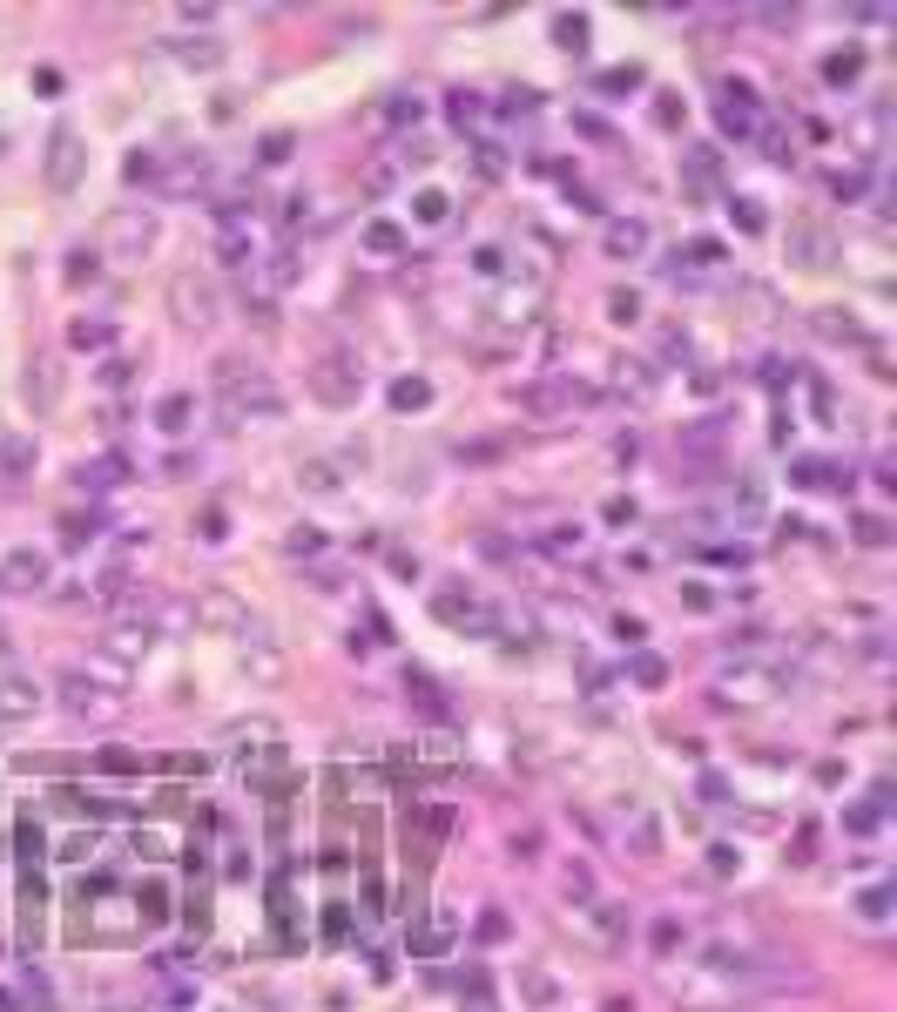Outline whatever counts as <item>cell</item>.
<instances>
[{"label": "cell", "instance_id": "cell-1", "mask_svg": "<svg viewBox=\"0 0 897 1012\" xmlns=\"http://www.w3.org/2000/svg\"><path fill=\"white\" fill-rule=\"evenodd\" d=\"M216 385H223L229 412H263V419H277V412H284L277 385L263 378V371H244V358H216Z\"/></svg>", "mask_w": 897, "mask_h": 1012}, {"label": "cell", "instance_id": "cell-2", "mask_svg": "<svg viewBox=\"0 0 897 1012\" xmlns=\"http://www.w3.org/2000/svg\"><path fill=\"white\" fill-rule=\"evenodd\" d=\"M155 244V216L142 210H115L108 216V230H102V257H142V250Z\"/></svg>", "mask_w": 897, "mask_h": 1012}, {"label": "cell", "instance_id": "cell-3", "mask_svg": "<svg viewBox=\"0 0 897 1012\" xmlns=\"http://www.w3.org/2000/svg\"><path fill=\"white\" fill-rule=\"evenodd\" d=\"M81 183V142H75V129H54V142H47V189H75Z\"/></svg>", "mask_w": 897, "mask_h": 1012}, {"label": "cell", "instance_id": "cell-4", "mask_svg": "<svg viewBox=\"0 0 897 1012\" xmlns=\"http://www.w3.org/2000/svg\"><path fill=\"white\" fill-rule=\"evenodd\" d=\"M169 297H176V318H183V324H210L216 318V291H210V284H196V277H176Z\"/></svg>", "mask_w": 897, "mask_h": 1012}, {"label": "cell", "instance_id": "cell-5", "mask_svg": "<svg viewBox=\"0 0 897 1012\" xmlns=\"http://www.w3.org/2000/svg\"><path fill=\"white\" fill-rule=\"evenodd\" d=\"M776 695V668H735L722 682V702H769Z\"/></svg>", "mask_w": 897, "mask_h": 1012}, {"label": "cell", "instance_id": "cell-6", "mask_svg": "<svg viewBox=\"0 0 897 1012\" xmlns=\"http://www.w3.org/2000/svg\"><path fill=\"white\" fill-rule=\"evenodd\" d=\"M601 244H608V257H641L648 250V223L641 216H614L608 230H601Z\"/></svg>", "mask_w": 897, "mask_h": 1012}, {"label": "cell", "instance_id": "cell-7", "mask_svg": "<svg viewBox=\"0 0 897 1012\" xmlns=\"http://www.w3.org/2000/svg\"><path fill=\"white\" fill-rule=\"evenodd\" d=\"M0 581H7V587H41V581H47V553H34V547L7 553V568H0Z\"/></svg>", "mask_w": 897, "mask_h": 1012}, {"label": "cell", "instance_id": "cell-8", "mask_svg": "<svg viewBox=\"0 0 897 1012\" xmlns=\"http://www.w3.org/2000/svg\"><path fill=\"white\" fill-rule=\"evenodd\" d=\"M574 399H580L574 385H527V392H519V405H527V412H540V419L567 412V405H574Z\"/></svg>", "mask_w": 897, "mask_h": 1012}, {"label": "cell", "instance_id": "cell-9", "mask_svg": "<svg viewBox=\"0 0 897 1012\" xmlns=\"http://www.w3.org/2000/svg\"><path fill=\"white\" fill-rule=\"evenodd\" d=\"M34 702H41V689H34V682H21V675H7V682H0V722L34 716Z\"/></svg>", "mask_w": 897, "mask_h": 1012}, {"label": "cell", "instance_id": "cell-10", "mask_svg": "<svg viewBox=\"0 0 897 1012\" xmlns=\"http://www.w3.org/2000/svg\"><path fill=\"white\" fill-rule=\"evenodd\" d=\"M722 129H729V136H756V95H749L743 81H735L729 102H722Z\"/></svg>", "mask_w": 897, "mask_h": 1012}, {"label": "cell", "instance_id": "cell-11", "mask_svg": "<svg viewBox=\"0 0 897 1012\" xmlns=\"http://www.w3.org/2000/svg\"><path fill=\"white\" fill-rule=\"evenodd\" d=\"M311 385H318V399H331V405H351V399H358V371H337V358H331V365H318V378H311Z\"/></svg>", "mask_w": 897, "mask_h": 1012}, {"label": "cell", "instance_id": "cell-12", "mask_svg": "<svg viewBox=\"0 0 897 1012\" xmlns=\"http://www.w3.org/2000/svg\"><path fill=\"white\" fill-rule=\"evenodd\" d=\"M405 695H411L419 709H426L432 722H445V716H453V709H445V695H439V682H432L426 668H411V675H405Z\"/></svg>", "mask_w": 897, "mask_h": 1012}, {"label": "cell", "instance_id": "cell-13", "mask_svg": "<svg viewBox=\"0 0 897 1012\" xmlns=\"http://www.w3.org/2000/svg\"><path fill=\"white\" fill-rule=\"evenodd\" d=\"M553 47H567V54H587V14H561V21H553Z\"/></svg>", "mask_w": 897, "mask_h": 1012}, {"label": "cell", "instance_id": "cell-14", "mask_svg": "<svg viewBox=\"0 0 897 1012\" xmlns=\"http://www.w3.org/2000/svg\"><path fill=\"white\" fill-rule=\"evenodd\" d=\"M122 479H129V460H102V466H88V473H81V486L108 493V486H122Z\"/></svg>", "mask_w": 897, "mask_h": 1012}, {"label": "cell", "instance_id": "cell-15", "mask_svg": "<svg viewBox=\"0 0 897 1012\" xmlns=\"http://www.w3.org/2000/svg\"><path fill=\"white\" fill-rule=\"evenodd\" d=\"M864 75V54H830V62H823V81H830V88H843V81H857Z\"/></svg>", "mask_w": 897, "mask_h": 1012}, {"label": "cell", "instance_id": "cell-16", "mask_svg": "<svg viewBox=\"0 0 897 1012\" xmlns=\"http://www.w3.org/2000/svg\"><path fill=\"white\" fill-rule=\"evenodd\" d=\"M426 399H432L426 378H398V385H392V405H398V412H411V405H426Z\"/></svg>", "mask_w": 897, "mask_h": 1012}, {"label": "cell", "instance_id": "cell-17", "mask_svg": "<svg viewBox=\"0 0 897 1012\" xmlns=\"http://www.w3.org/2000/svg\"><path fill=\"white\" fill-rule=\"evenodd\" d=\"M155 426H162V432H183V426H189V399H183V392H169V399H162Z\"/></svg>", "mask_w": 897, "mask_h": 1012}, {"label": "cell", "instance_id": "cell-18", "mask_svg": "<svg viewBox=\"0 0 897 1012\" xmlns=\"http://www.w3.org/2000/svg\"><path fill=\"white\" fill-rule=\"evenodd\" d=\"M627 675H635L641 689H661V675H669V668H661V655H635V661H627Z\"/></svg>", "mask_w": 897, "mask_h": 1012}, {"label": "cell", "instance_id": "cell-19", "mask_svg": "<svg viewBox=\"0 0 897 1012\" xmlns=\"http://www.w3.org/2000/svg\"><path fill=\"white\" fill-rule=\"evenodd\" d=\"M857 911H864L870 925H884L891 918V884H877V891H864V898H857Z\"/></svg>", "mask_w": 897, "mask_h": 1012}, {"label": "cell", "instance_id": "cell-20", "mask_svg": "<svg viewBox=\"0 0 897 1012\" xmlns=\"http://www.w3.org/2000/svg\"><path fill=\"white\" fill-rule=\"evenodd\" d=\"M68 337H75L81 352H102V344H108V337H115V331H108V324H102V318H95V324H88V318H81V324H75V331H68Z\"/></svg>", "mask_w": 897, "mask_h": 1012}, {"label": "cell", "instance_id": "cell-21", "mask_svg": "<svg viewBox=\"0 0 897 1012\" xmlns=\"http://www.w3.org/2000/svg\"><path fill=\"white\" fill-rule=\"evenodd\" d=\"M594 88H601V95H627V88H641V68H608Z\"/></svg>", "mask_w": 897, "mask_h": 1012}, {"label": "cell", "instance_id": "cell-22", "mask_svg": "<svg viewBox=\"0 0 897 1012\" xmlns=\"http://www.w3.org/2000/svg\"><path fill=\"white\" fill-rule=\"evenodd\" d=\"M398 244H405V236H398V223H371V230H365V250H378V257H392Z\"/></svg>", "mask_w": 897, "mask_h": 1012}, {"label": "cell", "instance_id": "cell-23", "mask_svg": "<svg viewBox=\"0 0 897 1012\" xmlns=\"http://www.w3.org/2000/svg\"><path fill=\"white\" fill-rule=\"evenodd\" d=\"M729 216H735V230H749V236L762 230V210H756V196H735V203H729Z\"/></svg>", "mask_w": 897, "mask_h": 1012}, {"label": "cell", "instance_id": "cell-24", "mask_svg": "<svg viewBox=\"0 0 897 1012\" xmlns=\"http://www.w3.org/2000/svg\"><path fill=\"white\" fill-rule=\"evenodd\" d=\"M419 115H426V108H419V95H411V102H405V95H398V102H392V108H385V122H392V129H405V122H419Z\"/></svg>", "mask_w": 897, "mask_h": 1012}, {"label": "cell", "instance_id": "cell-25", "mask_svg": "<svg viewBox=\"0 0 897 1012\" xmlns=\"http://www.w3.org/2000/svg\"><path fill=\"white\" fill-rule=\"evenodd\" d=\"M830 189H836L843 203H857V196H864V176H857V169H836V176H830Z\"/></svg>", "mask_w": 897, "mask_h": 1012}, {"label": "cell", "instance_id": "cell-26", "mask_svg": "<svg viewBox=\"0 0 897 1012\" xmlns=\"http://www.w3.org/2000/svg\"><path fill=\"white\" fill-rule=\"evenodd\" d=\"M196 614H210V621H244V614H237V601H229V594H210V601H203Z\"/></svg>", "mask_w": 897, "mask_h": 1012}, {"label": "cell", "instance_id": "cell-27", "mask_svg": "<svg viewBox=\"0 0 897 1012\" xmlns=\"http://www.w3.org/2000/svg\"><path fill=\"white\" fill-rule=\"evenodd\" d=\"M857 540H864V547H884V540H891V527H884L877 513H864V520H857Z\"/></svg>", "mask_w": 897, "mask_h": 1012}, {"label": "cell", "instance_id": "cell-28", "mask_svg": "<svg viewBox=\"0 0 897 1012\" xmlns=\"http://www.w3.org/2000/svg\"><path fill=\"white\" fill-rule=\"evenodd\" d=\"M304 486H311V493H337V473L318 460V466H304Z\"/></svg>", "mask_w": 897, "mask_h": 1012}, {"label": "cell", "instance_id": "cell-29", "mask_svg": "<svg viewBox=\"0 0 897 1012\" xmlns=\"http://www.w3.org/2000/svg\"><path fill=\"white\" fill-rule=\"evenodd\" d=\"M675 945H682V925H675V918H661V925H654V951H661V958H669V951Z\"/></svg>", "mask_w": 897, "mask_h": 1012}, {"label": "cell", "instance_id": "cell-30", "mask_svg": "<svg viewBox=\"0 0 897 1012\" xmlns=\"http://www.w3.org/2000/svg\"><path fill=\"white\" fill-rule=\"evenodd\" d=\"M608 318H621V324H627V318H641V304H635V291H614V297H608Z\"/></svg>", "mask_w": 897, "mask_h": 1012}, {"label": "cell", "instance_id": "cell-31", "mask_svg": "<svg viewBox=\"0 0 897 1012\" xmlns=\"http://www.w3.org/2000/svg\"><path fill=\"white\" fill-rule=\"evenodd\" d=\"M155 169H162L155 155H129V183H155Z\"/></svg>", "mask_w": 897, "mask_h": 1012}, {"label": "cell", "instance_id": "cell-32", "mask_svg": "<svg viewBox=\"0 0 897 1012\" xmlns=\"http://www.w3.org/2000/svg\"><path fill=\"white\" fill-rule=\"evenodd\" d=\"M95 257H102V250H75V263H68V284H81V277H95Z\"/></svg>", "mask_w": 897, "mask_h": 1012}, {"label": "cell", "instance_id": "cell-33", "mask_svg": "<svg viewBox=\"0 0 897 1012\" xmlns=\"http://www.w3.org/2000/svg\"><path fill=\"white\" fill-rule=\"evenodd\" d=\"M257 155H263V162H284V155H290V136H284V129H277V136H263Z\"/></svg>", "mask_w": 897, "mask_h": 1012}, {"label": "cell", "instance_id": "cell-34", "mask_svg": "<svg viewBox=\"0 0 897 1012\" xmlns=\"http://www.w3.org/2000/svg\"><path fill=\"white\" fill-rule=\"evenodd\" d=\"M419 216H426V223H445V196H439V189H426V196H419Z\"/></svg>", "mask_w": 897, "mask_h": 1012}, {"label": "cell", "instance_id": "cell-35", "mask_svg": "<svg viewBox=\"0 0 897 1012\" xmlns=\"http://www.w3.org/2000/svg\"><path fill=\"white\" fill-rule=\"evenodd\" d=\"M62 540H68V547H81V540H95V513H88V520H81V513H75V520H68V534H62Z\"/></svg>", "mask_w": 897, "mask_h": 1012}, {"label": "cell", "instance_id": "cell-36", "mask_svg": "<svg viewBox=\"0 0 897 1012\" xmlns=\"http://www.w3.org/2000/svg\"><path fill=\"white\" fill-rule=\"evenodd\" d=\"M0 460H7V466H28L34 445H28V439H7V445H0Z\"/></svg>", "mask_w": 897, "mask_h": 1012}, {"label": "cell", "instance_id": "cell-37", "mask_svg": "<svg viewBox=\"0 0 897 1012\" xmlns=\"http://www.w3.org/2000/svg\"><path fill=\"white\" fill-rule=\"evenodd\" d=\"M290 277H297V263H290V250H277V257H270V284H290Z\"/></svg>", "mask_w": 897, "mask_h": 1012}, {"label": "cell", "instance_id": "cell-38", "mask_svg": "<svg viewBox=\"0 0 897 1012\" xmlns=\"http://www.w3.org/2000/svg\"><path fill=\"white\" fill-rule=\"evenodd\" d=\"M709 864H715V871H735V864H743V850H735V843H715Z\"/></svg>", "mask_w": 897, "mask_h": 1012}, {"label": "cell", "instance_id": "cell-39", "mask_svg": "<svg viewBox=\"0 0 897 1012\" xmlns=\"http://www.w3.org/2000/svg\"><path fill=\"white\" fill-rule=\"evenodd\" d=\"M702 803H729V783H722V776H702Z\"/></svg>", "mask_w": 897, "mask_h": 1012}, {"label": "cell", "instance_id": "cell-40", "mask_svg": "<svg viewBox=\"0 0 897 1012\" xmlns=\"http://www.w3.org/2000/svg\"><path fill=\"white\" fill-rule=\"evenodd\" d=\"M479 115V95H453V122H472Z\"/></svg>", "mask_w": 897, "mask_h": 1012}, {"label": "cell", "instance_id": "cell-41", "mask_svg": "<svg viewBox=\"0 0 897 1012\" xmlns=\"http://www.w3.org/2000/svg\"><path fill=\"white\" fill-rule=\"evenodd\" d=\"M479 938H486V945H493V938H506V918H500V911H486V918H479Z\"/></svg>", "mask_w": 897, "mask_h": 1012}, {"label": "cell", "instance_id": "cell-42", "mask_svg": "<svg viewBox=\"0 0 897 1012\" xmlns=\"http://www.w3.org/2000/svg\"><path fill=\"white\" fill-rule=\"evenodd\" d=\"M608 1012H635V1006H627V999H608Z\"/></svg>", "mask_w": 897, "mask_h": 1012}]
</instances>
